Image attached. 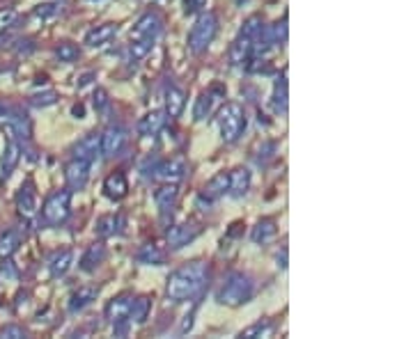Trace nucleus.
I'll return each instance as SVG.
<instances>
[{
	"instance_id": "20e7f679",
	"label": "nucleus",
	"mask_w": 413,
	"mask_h": 339,
	"mask_svg": "<svg viewBox=\"0 0 413 339\" xmlns=\"http://www.w3.org/2000/svg\"><path fill=\"white\" fill-rule=\"evenodd\" d=\"M219 136L225 145H234L239 142L244 131L248 127V117H246V108L239 104V101H227V104L221 106L219 110Z\"/></svg>"
},
{
	"instance_id": "412c9836",
	"label": "nucleus",
	"mask_w": 413,
	"mask_h": 339,
	"mask_svg": "<svg viewBox=\"0 0 413 339\" xmlns=\"http://www.w3.org/2000/svg\"><path fill=\"white\" fill-rule=\"evenodd\" d=\"M115 37H117V26L115 23H99V26L88 30L85 46H90V48H103V46H108Z\"/></svg>"
},
{
	"instance_id": "c85d7f7f",
	"label": "nucleus",
	"mask_w": 413,
	"mask_h": 339,
	"mask_svg": "<svg viewBox=\"0 0 413 339\" xmlns=\"http://www.w3.org/2000/svg\"><path fill=\"white\" fill-rule=\"evenodd\" d=\"M74 266V250L67 248V250H60L51 257L48 262V271H51V277H65L69 273V269Z\"/></svg>"
},
{
	"instance_id": "ea45409f",
	"label": "nucleus",
	"mask_w": 413,
	"mask_h": 339,
	"mask_svg": "<svg viewBox=\"0 0 413 339\" xmlns=\"http://www.w3.org/2000/svg\"><path fill=\"white\" fill-rule=\"evenodd\" d=\"M16 9L14 7H3L0 9V35L5 33V30H9L14 26V21H16Z\"/></svg>"
},
{
	"instance_id": "7ed1b4c3",
	"label": "nucleus",
	"mask_w": 413,
	"mask_h": 339,
	"mask_svg": "<svg viewBox=\"0 0 413 339\" xmlns=\"http://www.w3.org/2000/svg\"><path fill=\"white\" fill-rule=\"evenodd\" d=\"M255 296V282L253 277L244 271H232L225 277L221 289L216 291V303L223 307H241Z\"/></svg>"
},
{
	"instance_id": "4468645a",
	"label": "nucleus",
	"mask_w": 413,
	"mask_h": 339,
	"mask_svg": "<svg viewBox=\"0 0 413 339\" xmlns=\"http://www.w3.org/2000/svg\"><path fill=\"white\" fill-rule=\"evenodd\" d=\"M71 154H74V158L90 161L92 166H95V163L101 158V133H97V131L85 133V136L74 145Z\"/></svg>"
},
{
	"instance_id": "e433bc0d",
	"label": "nucleus",
	"mask_w": 413,
	"mask_h": 339,
	"mask_svg": "<svg viewBox=\"0 0 413 339\" xmlns=\"http://www.w3.org/2000/svg\"><path fill=\"white\" fill-rule=\"evenodd\" d=\"M92 108L97 110V115H106L110 110V95L103 87H97L92 92Z\"/></svg>"
},
{
	"instance_id": "6ab92c4d",
	"label": "nucleus",
	"mask_w": 413,
	"mask_h": 339,
	"mask_svg": "<svg viewBox=\"0 0 413 339\" xmlns=\"http://www.w3.org/2000/svg\"><path fill=\"white\" fill-rule=\"evenodd\" d=\"M106 257H108V250H106V245H103L101 241H95L92 245H88V250L83 252L80 257V262H78V269L83 273H95L99 266L106 262Z\"/></svg>"
},
{
	"instance_id": "4be33fe9",
	"label": "nucleus",
	"mask_w": 413,
	"mask_h": 339,
	"mask_svg": "<svg viewBox=\"0 0 413 339\" xmlns=\"http://www.w3.org/2000/svg\"><path fill=\"white\" fill-rule=\"evenodd\" d=\"M253 186V174L248 168H236L230 172V188H227V195L234 200H244L248 190Z\"/></svg>"
},
{
	"instance_id": "4c0bfd02",
	"label": "nucleus",
	"mask_w": 413,
	"mask_h": 339,
	"mask_svg": "<svg viewBox=\"0 0 413 339\" xmlns=\"http://www.w3.org/2000/svg\"><path fill=\"white\" fill-rule=\"evenodd\" d=\"M268 37H271L273 46H285L287 42V14L283 16V21H276L271 28H268Z\"/></svg>"
},
{
	"instance_id": "5701e85b",
	"label": "nucleus",
	"mask_w": 413,
	"mask_h": 339,
	"mask_svg": "<svg viewBox=\"0 0 413 339\" xmlns=\"http://www.w3.org/2000/svg\"><path fill=\"white\" fill-rule=\"evenodd\" d=\"M163 99H165V115L170 119H179L184 115V108H186V95L184 90H179L177 85H168L163 92Z\"/></svg>"
},
{
	"instance_id": "a18cd8bd",
	"label": "nucleus",
	"mask_w": 413,
	"mask_h": 339,
	"mask_svg": "<svg viewBox=\"0 0 413 339\" xmlns=\"http://www.w3.org/2000/svg\"><path fill=\"white\" fill-rule=\"evenodd\" d=\"M191 330H193V312L184 316V321L179 325V335H186V333H191Z\"/></svg>"
},
{
	"instance_id": "cd10ccee",
	"label": "nucleus",
	"mask_w": 413,
	"mask_h": 339,
	"mask_svg": "<svg viewBox=\"0 0 413 339\" xmlns=\"http://www.w3.org/2000/svg\"><path fill=\"white\" fill-rule=\"evenodd\" d=\"M152 298L150 296H136L131 303V310H129V323L131 325H142L147 323V318L152 314Z\"/></svg>"
},
{
	"instance_id": "58836bf2",
	"label": "nucleus",
	"mask_w": 413,
	"mask_h": 339,
	"mask_svg": "<svg viewBox=\"0 0 413 339\" xmlns=\"http://www.w3.org/2000/svg\"><path fill=\"white\" fill-rule=\"evenodd\" d=\"M30 104L37 106V108H48V106H56L58 104V95L53 90H46L41 95H33L30 97Z\"/></svg>"
},
{
	"instance_id": "a878e982",
	"label": "nucleus",
	"mask_w": 413,
	"mask_h": 339,
	"mask_svg": "<svg viewBox=\"0 0 413 339\" xmlns=\"http://www.w3.org/2000/svg\"><path fill=\"white\" fill-rule=\"evenodd\" d=\"M124 227V218L122 213H103L97 218L95 232L101 239H110V236H117Z\"/></svg>"
},
{
	"instance_id": "f03ea898",
	"label": "nucleus",
	"mask_w": 413,
	"mask_h": 339,
	"mask_svg": "<svg viewBox=\"0 0 413 339\" xmlns=\"http://www.w3.org/2000/svg\"><path fill=\"white\" fill-rule=\"evenodd\" d=\"M266 35V26H264V18L260 14H253L248 16L246 21L241 23V30L236 39L230 46V65L232 67H244L248 60L253 58L255 48L260 46V42Z\"/></svg>"
},
{
	"instance_id": "a19ab883",
	"label": "nucleus",
	"mask_w": 413,
	"mask_h": 339,
	"mask_svg": "<svg viewBox=\"0 0 413 339\" xmlns=\"http://www.w3.org/2000/svg\"><path fill=\"white\" fill-rule=\"evenodd\" d=\"M26 337H28V330L21 325H5L0 330V339H26Z\"/></svg>"
},
{
	"instance_id": "9d476101",
	"label": "nucleus",
	"mask_w": 413,
	"mask_h": 339,
	"mask_svg": "<svg viewBox=\"0 0 413 339\" xmlns=\"http://www.w3.org/2000/svg\"><path fill=\"white\" fill-rule=\"evenodd\" d=\"M163 33V21L157 12H145L136 26L131 28V39H142V42H159V37Z\"/></svg>"
},
{
	"instance_id": "72a5a7b5",
	"label": "nucleus",
	"mask_w": 413,
	"mask_h": 339,
	"mask_svg": "<svg viewBox=\"0 0 413 339\" xmlns=\"http://www.w3.org/2000/svg\"><path fill=\"white\" fill-rule=\"evenodd\" d=\"M60 12H62L60 3H41L30 12V18H35L39 23H48V21H53V18H58Z\"/></svg>"
},
{
	"instance_id": "f8f14e48",
	"label": "nucleus",
	"mask_w": 413,
	"mask_h": 339,
	"mask_svg": "<svg viewBox=\"0 0 413 339\" xmlns=\"http://www.w3.org/2000/svg\"><path fill=\"white\" fill-rule=\"evenodd\" d=\"M90 174H92V163L90 161H83V158H74L65 166V181H67V188L71 193H80L85 190L88 181H90Z\"/></svg>"
},
{
	"instance_id": "b1692460",
	"label": "nucleus",
	"mask_w": 413,
	"mask_h": 339,
	"mask_svg": "<svg viewBox=\"0 0 413 339\" xmlns=\"http://www.w3.org/2000/svg\"><path fill=\"white\" fill-rule=\"evenodd\" d=\"M177 198H179L177 183H161V186L154 190V204H157L161 213H172L174 204H177Z\"/></svg>"
},
{
	"instance_id": "aec40b11",
	"label": "nucleus",
	"mask_w": 413,
	"mask_h": 339,
	"mask_svg": "<svg viewBox=\"0 0 413 339\" xmlns=\"http://www.w3.org/2000/svg\"><path fill=\"white\" fill-rule=\"evenodd\" d=\"M19 161H21V140H7L3 156H0V181H7L12 177Z\"/></svg>"
},
{
	"instance_id": "c756f323",
	"label": "nucleus",
	"mask_w": 413,
	"mask_h": 339,
	"mask_svg": "<svg viewBox=\"0 0 413 339\" xmlns=\"http://www.w3.org/2000/svg\"><path fill=\"white\" fill-rule=\"evenodd\" d=\"M136 262L142 266H163L165 264V250L157 243H145L136 252Z\"/></svg>"
},
{
	"instance_id": "dca6fc26",
	"label": "nucleus",
	"mask_w": 413,
	"mask_h": 339,
	"mask_svg": "<svg viewBox=\"0 0 413 339\" xmlns=\"http://www.w3.org/2000/svg\"><path fill=\"white\" fill-rule=\"evenodd\" d=\"M131 303H133V296L131 294H120L115 298H110L106 310V318L113 325H120V323H129V310H131Z\"/></svg>"
},
{
	"instance_id": "f3484780",
	"label": "nucleus",
	"mask_w": 413,
	"mask_h": 339,
	"mask_svg": "<svg viewBox=\"0 0 413 339\" xmlns=\"http://www.w3.org/2000/svg\"><path fill=\"white\" fill-rule=\"evenodd\" d=\"M99 298V286L97 284H83L78 286L76 291H71L69 296V303H67V312L69 314H80L83 310L95 303Z\"/></svg>"
},
{
	"instance_id": "39448f33",
	"label": "nucleus",
	"mask_w": 413,
	"mask_h": 339,
	"mask_svg": "<svg viewBox=\"0 0 413 339\" xmlns=\"http://www.w3.org/2000/svg\"><path fill=\"white\" fill-rule=\"evenodd\" d=\"M71 193L69 188H60V190H53L44 200V207H41V215L39 220L44 227H62L69 215H71Z\"/></svg>"
},
{
	"instance_id": "423d86ee",
	"label": "nucleus",
	"mask_w": 413,
	"mask_h": 339,
	"mask_svg": "<svg viewBox=\"0 0 413 339\" xmlns=\"http://www.w3.org/2000/svg\"><path fill=\"white\" fill-rule=\"evenodd\" d=\"M219 35V16L214 12H202L195 23L191 26L189 33V50L193 55H202L206 48L211 46V42Z\"/></svg>"
},
{
	"instance_id": "1a4fd4ad",
	"label": "nucleus",
	"mask_w": 413,
	"mask_h": 339,
	"mask_svg": "<svg viewBox=\"0 0 413 339\" xmlns=\"http://www.w3.org/2000/svg\"><path fill=\"white\" fill-rule=\"evenodd\" d=\"M189 174V161H186L182 154L179 156H170L168 161H163L161 166H157L152 177L159 179L161 183H179Z\"/></svg>"
},
{
	"instance_id": "2f4dec72",
	"label": "nucleus",
	"mask_w": 413,
	"mask_h": 339,
	"mask_svg": "<svg viewBox=\"0 0 413 339\" xmlns=\"http://www.w3.org/2000/svg\"><path fill=\"white\" fill-rule=\"evenodd\" d=\"M271 106L278 115H285L287 112V74L283 71V76L273 83V95H271Z\"/></svg>"
},
{
	"instance_id": "2eb2a0df",
	"label": "nucleus",
	"mask_w": 413,
	"mask_h": 339,
	"mask_svg": "<svg viewBox=\"0 0 413 339\" xmlns=\"http://www.w3.org/2000/svg\"><path fill=\"white\" fill-rule=\"evenodd\" d=\"M221 97H225V87L219 85V83H216L214 87H209V90L200 92L198 99H195V104H193V119L195 122H204L206 117L211 115L216 99H221Z\"/></svg>"
},
{
	"instance_id": "7c9ffc66",
	"label": "nucleus",
	"mask_w": 413,
	"mask_h": 339,
	"mask_svg": "<svg viewBox=\"0 0 413 339\" xmlns=\"http://www.w3.org/2000/svg\"><path fill=\"white\" fill-rule=\"evenodd\" d=\"M276 325L273 321H268V318H262V321H255L253 325L244 328V330L239 333L241 339H268L273 335Z\"/></svg>"
},
{
	"instance_id": "c03bdc74",
	"label": "nucleus",
	"mask_w": 413,
	"mask_h": 339,
	"mask_svg": "<svg viewBox=\"0 0 413 339\" xmlns=\"http://www.w3.org/2000/svg\"><path fill=\"white\" fill-rule=\"evenodd\" d=\"M273 259H276V269H278V271H287V248L278 250Z\"/></svg>"
},
{
	"instance_id": "09e8293b",
	"label": "nucleus",
	"mask_w": 413,
	"mask_h": 339,
	"mask_svg": "<svg viewBox=\"0 0 413 339\" xmlns=\"http://www.w3.org/2000/svg\"><path fill=\"white\" fill-rule=\"evenodd\" d=\"M5 110H7V106L3 104V101H0V117H3V112H5Z\"/></svg>"
},
{
	"instance_id": "a211bd4d",
	"label": "nucleus",
	"mask_w": 413,
	"mask_h": 339,
	"mask_svg": "<svg viewBox=\"0 0 413 339\" xmlns=\"http://www.w3.org/2000/svg\"><path fill=\"white\" fill-rule=\"evenodd\" d=\"M103 195L113 202H120L129 195V179L124 172H110L106 179H103Z\"/></svg>"
},
{
	"instance_id": "473e14b6",
	"label": "nucleus",
	"mask_w": 413,
	"mask_h": 339,
	"mask_svg": "<svg viewBox=\"0 0 413 339\" xmlns=\"http://www.w3.org/2000/svg\"><path fill=\"white\" fill-rule=\"evenodd\" d=\"M21 245V234L16 230H5L0 234V259H9Z\"/></svg>"
},
{
	"instance_id": "49530a36",
	"label": "nucleus",
	"mask_w": 413,
	"mask_h": 339,
	"mask_svg": "<svg viewBox=\"0 0 413 339\" xmlns=\"http://www.w3.org/2000/svg\"><path fill=\"white\" fill-rule=\"evenodd\" d=\"M71 115H74V119H83V117H85V106L74 104V106H71Z\"/></svg>"
},
{
	"instance_id": "37998d69",
	"label": "nucleus",
	"mask_w": 413,
	"mask_h": 339,
	"mask_svg": "<svg viewBox=\"0 0 413 339\" xmlns=\"http://www.w3.org/2000/svg\"><path fill=\"white\" fill-rule=\"evenodd\" d=\"M206 5V0H186V7H184V12L186 14H195V12H200V9Z\"/></svg>"
},
{
	"instance_id": "de8ad7c7",
	"label": "nucleus",
	"mask_w": 413,
	"mask_h": 339,
	"mask_svg": "<svg viewBox=\"0 0 413 339\" xmlns=\"http://www.w3.org/2000/svg\"><path fill=\"white\" fill-rule=\"evenodd\" d=\"M3 277L5 280H14V271H12V264H9V259H5V264H3Z\"/></svg>"
},
{
	"instance_id": "393cba45",
	"label": "nucleus",
	"mask_w": 413,
	"mask_h": 339,
	"mask_svg": "<svg viewBox=\"0 0 413 339\" xmlns=\"http://www.w3.org/2000/svg\"><path fill=\"white\" fill-rule=\"evenodd\" d=\"M165 127V112L163 110H152L147 115H142L136 124V131L140 133L142 138H152Z\"/></svg>"
},
{
	"instance_id": "c9c22d12",
	"label": "nucleus",
	"mask_w": 413,
	"mask_h": 339,
	"mask_svg": "<svg viewBox=\"0 0 413 339\" xmlns=\"http://www.w3.org/2000/svg\"><path fill=\"white\" fill-rule=\"evenodd\" d=\"M154 42H142V39H131L129 42V55H131V63H138V60H145L152 50H154Z\"/></svg>"
},
{
	"instance_id": "6e6552de",
	"label": "nucleus",
	"mask_w": 413,
	"mask_h": 339,
	"mask_svg": "<svg viewBox=\"0 0 413 339\" xmlns=\"http://www.w3.org/2000/svg\"><path fill=\"white\" fill-rule=\"evenodd\" d=\"M202 234V227L198 222H177L170 225L168 232H165V243H168L170 250H182L186 245H191L198 236Z\"/></svg>"
},
{
	"instance_id": "bb28decb",
	"label": "nucleus",
	"mask_w": 413,
	"mask_h": 339,
	"mask_svg": "<svg viewBox=\"0 0 413 339\" xmlns=\"http://www.w3.org/2000/svg\"><path fill=\"white\" fill-rule=\"evenodd\" d=\"M278 236V222L273 218H262L255 222V227L251 230V241L255 245H266L271 243Z\"/></svg>"
},
{
	"instance_id": "f704fd0d",
	"label": "nucleus",
	"mask_w": 413,
	"mask_h": 339,
	"mask_svg": "<svg viewBox=\"0 0 413 339\" xmlns=\"http://www.w3.org/2000/svg\"><path fill=\"white\" fill-rule=\"evenodd\" d=\"M56 58L60 60V63H65V65H74L76 60L80 58V48L74 44V42H60L56 46Z\"/></svg>"
},
{
	"instance_id": "ddd939ff",
	"label": "nucleus",
	"mask_w": 413,
	"mask_h": 339,
	"mask_svg": "<svg viewBox=\"0 0 413 339\" xmlns=\"http://www.w3.org/2000/svg\"><path fill=\"white\" fill-rule=\"evenodd\" d=\"M16 213L21 215L23 220H33L35 215L39 213V202H37V193H35V186L33 181H26L23 186L19 188L16 193Z\"/></svg>"
},
{
	"instance_id": "0eeeda50",
	"label": "nucleus",
	"mask_w": 413,
	"mask_h": 339,
	"mask_svg": "<svg viewBox=\"0 0 413 339\" xmlns=\"http://www.w3.org/2000/svg\"><path fill=\"white\" fill-rule=\"evenodd\" d=\"M227 188H230V172H216L214 177L202 186L200 195H198V204L206 211L214 207V202H219L221 198L227 195Z\"/></svg>"
},
{
	"instance_id": "f257e3e1",
	"label": "nucleus",
	"mask_w": 413,
	"mask_h": 339,
	"mask_svg": "<svg viewBox=\"0 0 413 339\" xmlns=\"http://www.w3.org/2000/svg\"><path fill=\"white\" fill-rule=\"evenodd\" d=\"M206 280H209V264L202 259L186 262L170 273L165 282V296L174 305L195 301L202 294Z\"/></svg>"
},
{
	"instance_id": "9b49d317",
	"label": "nucleus",
	"mask_w": 413,
	"mask_h": 339,
	"mask_svg": "<svg viewBox=\"0 0 413 339\" xmlns=\"http://www.w3.org/2000/svg\"><path fill=\"white\" fill-rule=\"evenodd\" d=\"M129 140V133L120 124H110L106 131L101 133V156L103 158H115L124 151Z\"/></svg>"
},
{
	"instance_id": "79ce46f5",
	"label": "nucleus",
	"mask_w": 413,
	"mask_h": 339,
	"mask_svg": "<svg viewBox=\"0 0 413 339\" xmlns=\"http://www.w3.org/2000/svg\"><path fill=\"white\" fill-rule=\"evenodd\" d=\"M92 80H97V71H85V74H83L80 78H78V83H76V87H78V92L80 90H85Z\"/></svg>"
},
{
	"instance_id": "8fccbe9b",
	"label": "nucleus",
	"mask_w": 413,
	"mask_h": 339,
	"mask_svg": "<svg viewBox=\"0 0 413 339\" xmlns=\"http://www.w3.org/2000/svg\"><path fill=\"white\" fill-rule=\"evenodd\" d=\"M92 3H101V0H92Z\"/></svg>"
}]
</instances>
